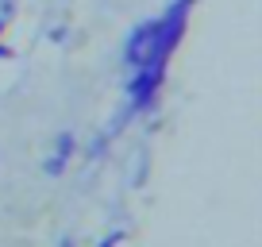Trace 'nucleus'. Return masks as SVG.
I'll return each instance as SVG.
<instances>
[{
    "label": "nucleus",
    "mask_w": 262,
    "mask_h": 247,
    "mask_svg": "<svg viewBox=\"0 0 262 247\" xmlns=\"http://www.w3.org/2000/svg\"><path fill=\"white\" fill-rule=\"evenodd\" d=\"M0 58H12V50H8V47H0Z\"/></svg>",
    "instance_id": "obj_1"
},
{
    "label": "nucleus",
    "mask_w": 262,
    "mask_h": 247,
    "mask_svg": "<svg viewBox=\"0 0 262 247\" xmlns=\"http://www.w3.org/2000/svg\"><path fill=\"white\" fill-rule=\"evenodd\" d=\"M0 31H4V19H0Z\"/></svg>",
    "instance_id": "obj_2"
}]
</instances>
